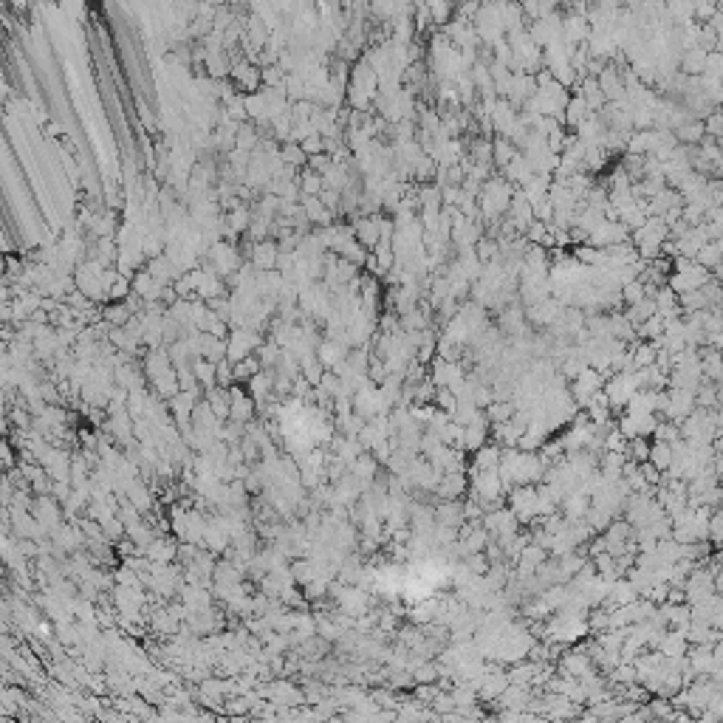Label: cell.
Returning a JSON list of instances; mask_svg holds the SVG:
<instances>
[{"mask_svg":"<svg viewBox=\"0 0 723 723\" xmlns=\"http://www.w3.org/2000/svg\"><path fill=\"white\" fill-rule=\"evenodd\" d=\"M359 238H362V243L365 246H376L379 243V221H370V218H365L362 224H359Z\"/></svg>","mask_w":723,"mask_h":723,"instance_id":"6da1fadb","label":"cell"},{"mask_svg":"<svg viewBox=\"0 0 723 723\" xmlns=\"http://www.w3.org/2000/svg\"><path fill=\"white\" fill-rule=\"evenodd\" d=\"M650 460L656 463V469H667V466L672 463V452H670V444L658 441V444L653 447V455H650Z\"/></svg>","mask_w":723,"mask_h":723,"instance_id":"7a4b0ae2","label":"cell"},{"mask_svg":"<svg viewBox=\"0 0 723 723\" xmlns=\"http://www.w3.org/2000/svg\"><path fill=\"white\" fill-rule=\"evenodd\" d=\"M642 291H645V288H642V283H635V285H624V300H627V303H633V306H635V303H642V300H645V294H642Z\"/></svg>","mask_w":723,"mask_h":723,"instance_id":"3957f363","label":"cell"},{"mask_svg":"<svg viewBox=\"0 0 723 723\" xmlns=\"http://www.w3.org/2000/svg\"><path fill=\"white\" fill-rule=\"evenodd\" d=\"M283 156H285V161H288V164H300V161L306 158V153H303V150H297V147H285V153H283Z\"/></svg>","mask_w":723,"mask_h":723,"instance_id":"277c9868","label":"cell"},{"mask_svg":"<svg viewBox=\"0 0 723 723\" xmlns=\"http://www.w3.org/2000/svg\"><path fill=\"white\" fill-rule=\"evenodd\" d=\"M489 413H492V418H497V421H506L508 415H512V410H508V404H495Z\"/></svg>","mask_w":723,"mask_h":723,"instance_id":"5b68a950","label":"cell"}]
</instances>
